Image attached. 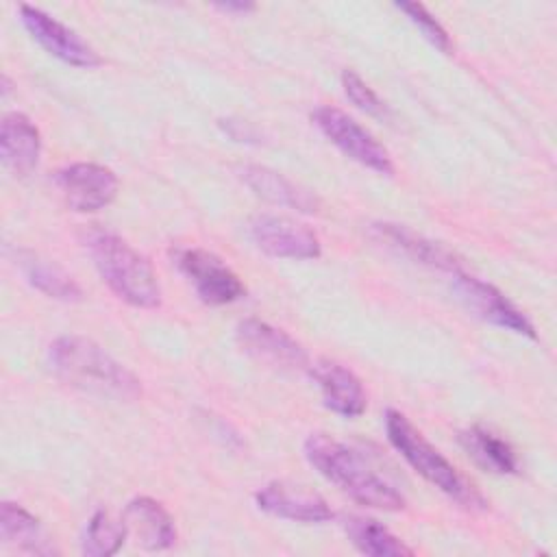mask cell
<instances>
[{
  "instance_id": "obj_1",
  "label": "cell",
  "mask_w": 557,
  "mask_h": 557,
  "mask_svg": "<svg viewBox=\"0 0 557 557\" xmlns=\"http://www.w3.org/2000/svg\"><path fill=\"white\" fill-rule=\"evenodd\" d=\"M305 457L318 474L363 507L400 511L407 505L400 490L379 474L359 450L326 433H311L305 440Z\"/></svg>"
},
{
  "instance_id": "obj_2",
  "label": "cell",
  "mask_w": 557,
  "mask_h": 557,
  "mask_svg": "<svg viewBox=\"0 0 557 557\" xmlns=\"http://www.w3.org/2000/svg\"><path fill=\"white\" fill-rule=\"evenodd\" d=\"M52 370L70 385L117 400H135L141 394L139 379L100 344L81 335H61L48 348Z\"/></svg>"
},
{
  "instance_id": "obj_3",
  "label": "cell",
  "mask_w": 557,
  "mask_h": 557,
  "mask_svg": "<svg viewBox=\"0 0 557 557\" xmlns=\"http://www.w3.org/2000/svg\"><path fill=\"white\" fill-rule=\"evenodd\" d=\"M83 246L100 278L120 300L137 309L161 305V285L152 263L124 237L94 226L83 233Z\"/></svg>"
},
{
  "instance_id": "obj_4",
  "label": "cell",
  "mask_w": 557,
  "mask_h": 557,
  "mask_svg": "<svg viewBox=\"0 0 557 557\" xmlns=\"http://www.w3.org/2000/svg\"><path fill=\"white\" fill-rule=\"evenodd\" d=\"M385 433L400 457L433 487L466 509H485L483 494L396 409L385 411Z\"/></svg>"
},
{
  "instance_id": "obj_5",
  "label": "cell",
  "mask_w": 557,
  "mask_h": 557,
  "mask_svg": "<svg viewBox=\"0 0 557 557\" xmlns=\"http://www.w3.org/2000/svg\"><path fill=\"white\" fill-rule=\"evenodd\" d=\"M311 120L320 128V133L348 159L376 174H394V163L387 148L376 141V137L366 131L357 120H352L346 111L331 104H320L318 109H313Z\"/></svg>"
},
{
  "instance_id": "obj_6",
  "label": "cell",
  "mask_w": 557,
  "mask_h": 557,
  "mask_svg": "<svg viewBox=\"0 0 557 557\" xmlns=\"http://www.w3.org/2000/svg\"><path fill=\"white\" fill-rule=\"evenodd\" d=\"M174 261L205 305H231L246 294L242 278L211 250L194 246L181 248L176 250Z\"/></svg>"
},
{
  "instance_id": "obj_7",
  "label": "cell",
  "mask_w": 557,
  "mask_h": 557,
  "mask_svg": "<svg viewBox=\"0 0 557 557\" xmlns=\"http://www.w3.org/2000/svg\"><path fill=\"white\" fill-rule=\"evenodd\" d=\"M450 278H453L450 281L453 292L466 305V309L472 311L476 318L494 326L507 329L511 333H518L531 339L535 337V329L529 322V318L500 289L463 270L453 272Z\"/></svg>"
},
{
  "instance_id": "obj_8",
  "label": "cell",
  "mask_w": 557,
  "mask_h": 557,
  "mask_svg": "<svg viewBox=\"0 0 557 557\" xmlns=\"http://www.w3.org/2000/svg\"><path fill=\"white\" fill-rule=\"evenodd\" d=\"M248 233L261 252L276 259L307 261L322 255L318 235L307 224L285 215L261 213L250 220Z\"/></svg>"
},
{
  "instance_id": "obj_9",
  "label": "cell",
  "mask_w": 557,
  "mask_h": 557,
  "mask_svg": "<svg viewBox=\"0 0 557 557\" xmlns=\"http://www.w3.org/2000/svg\"><path fill=\"white\" fill-rule=\"evenodd\" d=\"M54 185L59 187L65 205L76 213H96L109 207L120 187L113 170L89 161L61 168L54 174Z\"/></svg>"
},
{
  "instance_id": "obj_10",
  "label": "cell",
  "mask_w": 557,
  "mask_h": 557,
  "mask_svg": "<svg viewBox=\"0 0 557 557\" xmlns=\"http://www.w3.org/2000/svg\"><path fill=\"white\" fill-rule=\"evenodd\" d=\"M20 20L28 35L59 61L74 67H96L102 63L100 54L76 30L50 13L30 4H20Z\"/></svg>"
},
{
  "instance_id": "obj_11",
  "label": "cell",
  "mask_w": 557,
  "mask_h": 557,
  "mask_svg": "<svg viewBox=\"0 0 557 557\" xmlns=\"http://www.w3.org/2000/svg\"><path fill=\"white\" fill-rule=\"evenodd\" d=\"M235 337L248 355L261 361H268L270 366H276L281 370L298 372L309 366L307 350L283 329H276L263 320H257V318L242 320L237 324Z\"/></svg>"
},
{
  "instance_id": "obj_12",
  "label": "cell",
  "mask_w": 557,
  "mask_h": 557,
  "mask_svg": "<svg viewBox=\"0 0 557 557\" xmlns=\"http://www.w3.org/2000/svg\"><path fill=\"white\" fill-rule=\"evenodd\" d=\"M255 503L270 516L302 524H320L333 518L331 507L320 494L289 481H270L255 494Z\"/></svg>"
},
{
  "instance_id": "obj_13",
  "label": "cell",
  "mask_w": 557,
  "mask_h": 557,
  "mask_svg": "<svg viewBox=\"0 0 557 557\" xmlns=\"http://www.w3.org/2000/svg\"><path fill=\"white\" fill-rule=\"evenodd\" d=\"M309 372L320 387L326 409L342 418H357L366 411V392L352 370L337 361L320 359L309 368Z\"/></svg>"
},
{
  "instance_id": "obj_14",
  "label": "cell",
  "mask_w": 557,
  "mask_h": 557,
  "mask_svg": "<svg viewBox=\"0 0 557 557\" xmlns=\"http://www.w3.org/2000/svg\"><path fill=\"white\" fill-rule=\"evenodd\" d=\"M39 154H41V135L35 122L20 111L7 113L0 124L2 165L13 176L22 178L37 168Z\"/></svg>"
},
{
  "instance_id": "obj_15",
  "label": "cell",
  "mask_w": 557,
  "mask_h": 557,
  "mask_svg": "<svg viewBox=\"0 0 557 557\" xmlns=\"http://www.w3.org/2000/svg\"><path fill=\"white\" fill-rule=\"evenodd\" d=\"M372 235L385 248H389L416 263H422V265L448 272V274L461 270V263L457 261V257L450 250H446L444 246L422 237L420 233H416L403 224H392V222L372 224Z\"/></svg>"
},
{
  "instance_id": "obj_16",
  "label": "cell",
  "mask_w": 557,
  "mask_h": 557,
  "mask_svg": "<svg viewBox=\"0 0 557 557\" xmlns=\"http://www.w3.org/2000/svg\"><path fill=\"white\" fill-rule=\"evenodd\" d=\"M122 522L126 527V535L146 550H163L176 542L172 516L150 496L133 498L122 511Z\"/></svg>"
},
{
  "instance_id": "obj_17",
  "label": "cell",
  "mask_w": 557,
  "mask_h": 557,
  "mask_svg": "<svg viewBox=\"0 0 557 557\" xmlns=\"http://www.w3.org/2000/svg\"><path fill=\"white\" fill-rule=\"evenodd\" d=\"M239 178L263 200L278 205V207H289L300 213H315L320 207V200L307 191L305 187L292 183L283 174L265 168V165H244L239 168Z\"/></svg>"
},
{
  "instance_id": "obj_18",
  "label": "cell",
  "mask_w": 557,
  "mask_h": 557,
  "mask_svg": "<svg viewBox=\"0 0 557 557\" xmlns=\"http://www.w3.org/2000/svg\"><path fill=\"white\" fill-rule=\"evenodd\" d=\"M0 540L9 548L33 553V555L57 553L39 518H35L22 505L9 503V500L0 505Z\"/></svg>"
},
{
  "instance_id": "obj_19",
  "label": "cell",
  "mask_w": 557,
  "mask_h": 557,
  "mask_svg": "<svg viewBox=\"0 0 557 557\" xmlns=\"http://www.w3.org/2000/svg\"><path fill=\"white\" fill-rule=\"evenodd\" d=\"M15 263L22 270L24 278L41 294L63 302H78L83 298V289L78 287V283L54 261L33 250L20 248L15 250Z\"/></svg>"
},
{
  "instance_id": "obj_20",
  "label": "cell",
  "mask_w": 557,
  "mask_h": 557,
  "mask_svg": "<svg viewBox=\"0 0 557 557\" xmlns=\"http://www.w3.org/2000/svg\"><path fill=\"white\" fill-rule=\"evenodd\" d=\"M459 444L466 450V455L485 472L518 474L516 450L490 429L470 426L459 433Z\"/></svg>"
},
{
  "instance_id": "obj_21",
  "label": "cell",
  "mask_w": 557,
  "mask_h": 557,
  "mask_svg": "<svg viewBox=\"0 0 557 557\" xmlns=\"http://www.w3.org/2000/svg\"><path fill=\"white\" fill-rule=\"evenodd\" d=\"M348 540L352 542V546L370 557H405V555H413V550L400 540L396 537L385 524H381L374 518H366V516H348L342 522Z\"/></svg>"
},
{
  "instance_id": "obj_22",
  "label": "cell",
  "mask_w": 557,
  "mask_h": 557,
  "mask_svg": "<svg viewBox=\"0 0 557 557\" xmlns=\"http://www.w3.org/2000/svg\"><path fill=\"white\" fill-rule=\"evenodd\" d=\"M126 537L128 535L122 518L113 520L109 511L98 509L91 513V518L85 524V531L81 537V550L89 557H109L120 550Z\"/></svg>"
},
{
  "instance_id": "obj_23",
  "label": "cell",
  "mask_w": 557,
  "mask_h": 557,
  "mask_svg": "<svg viewBox=\"0 0 557 557\" xmlns=\"http://www.w3.org/2000/svg\"><path fill=\"white\" fill-rule=\"evenodd\" d=\"M342 87H344L346 98L357 109H361L363 113H368L372 117H379V120L389 117L387 104L376 96V91L355 70H344L342 72Z\"/></svg>"
},
{
  "instance_id": "obj_24",
  "label": "cell",
  "mask_w": 557,
  "mask_h": 557,
  "mask_svg": "<svg viewBox=\"0 0 557 557\" xmlns=\"http://www.w3.org/2000/svg\"><path fill=\"white\" fill-rule=\"evenodd\" d=\"M396 9L403 11L437 50H442V52H450V50H453L450 35H448L446 28L426 11L424 4H420V2H396Z\"/></svg>"
},
{
  "instance_id": "obj_25",
  "label": "cell",
  "mask_w": 557,
  "mask_h": 557,
  "mask_svg": "<svg viewBox=\"0 0 557 557\" xmlns=\"http://www.w3.org/2000/svg\"><path fill=\"white\" fill-rule=\"evenodd\" d=\"M224 133L235 139V141H252L257 139V131L248 124V122H239V120H222L220 122Z\"/></svg>"
},
{
  "instance_id": "obj_26",
  "label": "cell",
  "mask_w": 557,
  "mask_h": 557,
  "mask_svg": "<svg viewBox=\"0 0 557 557\" xmlns=\"http://www.w3.org/2000/svg\"><path fill=\"white\" fill-rule=\"evenodd\" d=\"M215 9H220L224 13H250L257 7L252 2H220V4H215Z\"/></svg>"
}]
</instances>
